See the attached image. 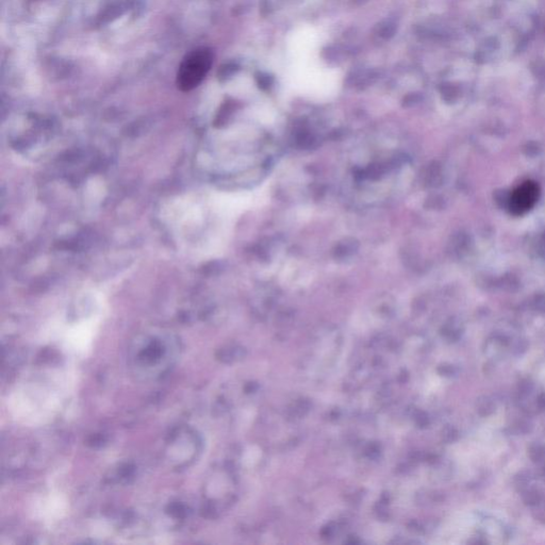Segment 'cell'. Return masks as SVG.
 Masks as SVG:
<instances>
[{
    "label": "cell",
    "mask_w": 545,
    "mask_h": 545,
    "mask_svg": "<svg viewBox=\"0 0 545 545\" xmlns=\"http://www.w3.org/2000/svg\"><path fill=\"white\" fill-rule=\"evenodd\" d=\"M213 63L212 52L207 47L192 50L183 58L177 73V85L181 91L195 89L207 76Z\"/></svg>",
    "instance_id": "1"
},
{
    "label": "cell",
    "mask_w": 545,
    "mask_h": 545,
    "mask_svg": "<svg viewBox=\"0 0 545 545\" xmlns=\"http://www.w3.org/2000/svg\"><path fill=\"white\" fill-rule=\"evenodd\" d=\"M540 186L532 180L524 181L510 194L508 209L513 215H523L530 211L540 197Z\"/></svg>",
    "instance_id": "2"
},
{
    "label": "cell",
    "mask_w": 545,
    "mask_h": 545,
    "mask_svg": "<svg viewBox=\"0 0 545 545\" xmlns=\"http://www.w3.org/2000/svg\"><path fill=\"white\" fill-rule=\"evenodd\" d=\"M476 410L481 416H489L495 411V405L487 396H481L476 403Z\"/></svg>",
    "instance_id": "3"
},
{
    "label": "cell",
    "mask_w": 545,
    "mask_h": 545,
    "mask_svg": "<svg viewBox=\"0 0 545 545\" xmlns=\"http://www.w3.org/2000/svg\"><path fill=\"white\" fill-rule=\"evenodd\" d=\"M528 456L532 462H540L545 457V447L539 443H532L528 448Z\"/></svg>",
    "instance_id": "4"
},
{
    "label": "cell",
    "mask_w": 545,
    "mask_h": 545,
    "mask_svg": "<svg viewBox=\"0 0 545 545\" xmlns=\"http://www.w3.org/2000/svg\"><path fill=\"white\" fill-rule=\"evenodd\" d=\"M522 499L525 505L536 506L541 502V495L536 490H525L522 494Z\"/></svg>",
    "instance_id": "5"
},
{
    "label": "cell",
    "mask_w": 545,
    "mask_h": 545,
    "mask_svg": "<svg viewBox=\"0 0 545 545\" xmlns=\"http://www.w3.org/2000/svg\"><path fill=\"white\" fill-rule=\"evenodd\" d=\"M519 391L521 395H528V394L532 391V384L528 379L522 380L521 383L519 384Z\"/></svg>",
    "instance_id": "6"
},
{
    "label": "cell",
    "mask_w": 545,
    "mask_h": 545,
    "mask_svg": "<svg viewBox=\"0 0 545 545\" xmlns=\"http://www.w3.org/2000/svg\"><path fill=\"white\" fill-rule=\"evenodd\" d=\"M443 437L447 442H454L457 439V437H458V432H457L454 427H446L444 429Z\"/></svg>",
    "instance_id": "7"
},
{
    "label": "cell",
    "mask_w": 545,
    "mask_h": 545,
    "mask_svg": "<svg viewBox=\"0 0 545 545\" xmlns=\"http://www.w3.org/2000/svg\"><path fill=\"white\" fill-rule=\"evenodd\" d=\"M438 371L443 376H453L456 373V368L450 364H442Z\"/></svg>",
    "instance_id": "8"
},
{
    "label": "cell",
    "mask_w": 545,
    "mask_h": 545,
    "mask_svg": "<svg viewBox=\"0 0 545 545\" xmlns=\"http://www.w3.org/2000/svg\"><path fill=\"white\" fill-rule=\"evenodd\" d=\"M394 31H395V26H394L393 24H391V23L388 22V23L385 25V26L383 27V30H381V32H380L381 34H380V35H381V36H384V37H389V36L393 35Z\"/></svg>",
    "instance_id": "9"
},
{
    "label": "cell",
    "mask_w": 545,
    "mask_h": 545,
    "mask_svg": "<svg viewBox=\"0 0 545 545\" xmlns=\"http://www.w3.org/2000/svg\"><path fill=\"white\" fill-rule=\"evenodd\" d=\"M537 405H538V407H539V409H541V410L545 411V393L541 394V395L538 397Z\"/></svg>",
    "instance_id": "10"
}]
</instances>
